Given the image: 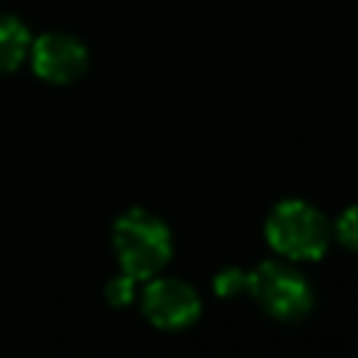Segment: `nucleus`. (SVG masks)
Returning <instances> with one entry per match:
<instances>
[{"mask_svg": "<svg viewBox=\"0 0 358 358\" xmlns=\"http://www.w3.org/2000/svg\"><path fill=\"white\" fill-rule=\"evenodd\" d=\"M137 282H140V280H134V277L126 274V271L115 274V277L106 282V288H103L106 302L115 305V308H123V305L134 302V299H137Z\"/></svg>", "mask_w": 358, "mask_h": 358, "instance_id": "nucleus-8", "label": "nucleus"}, {"mask_svg": "<svg viewBox=\"0 0 358 358\" xmlns=\"http://www.w3.org/2000/svg\"><path fill=\"white\" fill-rule=\"evenodd\" d=\"M263 235L285 260H319L333 241V224L316 204L305 199H282L268 210Z\"/></svg>", "mask_w": 358, "mask_h": 358, "instance_id": "nucleus-2", "label": "nucleus"}, {"mask_svg": "<svg viewBox=\"0 0 358 358\" xmlns=\"http://www.w3.org/2000/svg\"><path fill=\"white\" fill-rule=\"evenodd\" d=\"M137 296L143 316L159 330H185L201 316V296L182 277H165L159 271L145 280Z\"/></svg>", "mask_w": 358, "mask_h": 358, "instance_id": "nucleus-4", "label": "nucleus"}, {"mask_svg": "<svg viewBox=\"0 0 358 358\" xmlns=\"http://www.w3.org/2000/svg\"><path fill=\"white\" fill-rule=\"evenodd\" d=\"M333 238L341 246L358 252V204H350L347 210L338 213V218L333 221Z\"/></svg>", "mask_w": 358, "mask_h": 358, "instance_id": "nucleus-9", "label": "nucleus"}, {"mask_svg": "<svg viewBox=\"0 0 358 358\" xmlns=\"http://www.w3.org/2000/svg\"><path fill=\"white\" fill-rule=\"evenodd\" d=\"M31 50V34L17 17L0 14V73L14 70Z\"/></svg>", "mask_w": 358, "mask_h": 358, "instance_id": "nucleus-6", "label": "nucleus"}, {"mask_svg": "<svg viewBox=\"0 0 358 358\" xmlns=\"http://www.w3.org/2000/svg\"><path fill=\"white\" fill-rule=\"evenodd\" d=\"M246 285H249V271H243L241 266H224L213 277V288L218 296H241L246 294Z\"/></svg>", "mask_w": 358, "mask_h": 358, "instance_id": "nucleus-7", "label": "nucleus"}, {"mask_svg": "<svg viewBox=\"0 0 358 358\" xmlns=\"http://www.w3.org/2000/svg\"><path fill=\"white\" fill-rule=\"evenodd\" d=\"M112 249L120 271L145 282L168 266L173 255V235L159 215L143 207H131L112 224Z\"/></svg>", "mask_w": 358, "mask_h": 358, "instance_id": "nucleus-1", "label": "nucleus"}, {"mask_svg": "<svg viewBox=\"0 0 358 358\" xmlns=\"http://www.w3.org/2000/svg\"><path fill=\"white\" fill-rule=\"evenodd\" d=\"M28 56L34 73L50 84H70L87 70V48L70 34H42Z\"/></svg>", "mask_w": 358, "mask_h": 358, "instance_id": "nucleus-5", "label": "nucleus"}, {"mask_svg": "<svg viewBox=\"0 0 358 358\" xmlns=\"http://www.w3.org/2000/svg\"><path fill=\"white\" fill-rule=\"evenodd\" d=\"M246 294L277 322L305 319L313 308L310 280L285 260H263L249 271Z\"/></svg>", "mask_w": 358, "mask_h": 358, "instance_id": "nucleus-3", "label": "nucleus"}]
</instances>
